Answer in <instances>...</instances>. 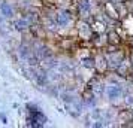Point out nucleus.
<instances>
[{"mask_svg": "<svg viewBox=\"0 0 133 128\" xmlns=\"http://www.w3.org/2000/svg\"><path fill=\"white\" fill-rule=\"evenodd\" d=\"M94 69L97 70L99 74H106L109 70V66H108V61H106V57L103 55V52L99 49V52L94 55Z\"/></svg>", "mask_w": 133, "mask_h": 128, "instance_id": "20e7f679", "label": "nucleus"}, {"mask_svg": "<svg viewBox=\"0 0 133 128\" xmlns=\"http://www.w3.org/2000/svg\"><path fill=\"white\" fill-rule=\"evenodd\" d=\"M106 45H109V46H121L123 45V37H121L120 31L115 30V28H112V30H106Z\"/></svg>", "mask_w": 133, "mask_h": 128, "instance_id": "39448f33", "label": "nucleus"}, {"mask_svg": "<svg viewBox=\"0 0 133 128\" xmlns=\"http://www.w3.org/2000/svg\"><path fill=\"white\" fill-rule=\"evenodd\" d=\"M91 28H93V31L97 33V34H105L106 30H108V28H106V25L103 24L100 19H96V18L93 19V22H91Z\"/></svg>", "mask_w": 133, "mask_h": 128, "instance_id": "0eeeda50", "label": "nucleus"}, {"mask_svg": "<svg viewBox=\"0 0 133 128\" xmlns=\"http://www.w3.org/2000/svg\"><path fill=\"white\" fill-rule=\"evenodd\" d=\"M102 9H103V12H105V15H106L109 19H112V21H115V22H118V21L121 19L120 12H118V7H117V3H114L112 0L105 2Z\"/></svg>", "mask_w": 133, "mask_h": 128, "instance_id": "7ed1b4c3", "label": "nucleus"}, {"mask_svg": "<svg viewBox=\"0 0 133 128\" xmlns=\"http://www.w3.org/2000/svg\"><path fill=\"white\" fill-rule=\"evenodd\" d=\"M73 2H75V0H73Z\"/></svg>", "mask_w": 133, "mask_h": 128, "instance_id": "1a4fd4ad", "label": "nucleus"}, {"mask_svg": "<svg viewBox=\"0 0 133 128\" xmlns=\"http://www.w3.org/2000/svg\"><path fill=\"white\" fill-rule=\"evenodd\" d=\"M118 121L121 125H129V122H133V112L132 110H121L118 113Z\"/></svg>", "mask_w": 133, "mask_h": 128, "instance_id": "423d86ee", "label": "nucleus"}, {"mask_svg": "<svg viewBox=\"0 0 133 128\" xmlns=\"http://www.w3.org/2000/svg\"><path fill=\"white\" fill-rule=\"evenodd\" d=\"M29 33L31 34L33 39H37V40H46V37H48V30L43 27L42 22H33V24H30Z\"/></svg>", "mask_w": 133, "mask_h": 128, "instance_id": "f03ea898", "label": "nucleus"}, {"mask_svg": "<svg viewBox=\"0 0 133 128\" xmlns=\"http://www.w3.org/2000/svg\"><path fill=\"white\" fill-rule=\"evenodd\" d=\"M94 31L91 28V24L87 22L85 19H79L76 22V37L79 40H91Z\"/></svg>", "mask_w": 133, "mask_h": 128, "instance_id": "f257e3e1", "label": "nucleus"}, {"mask_svg": "<svg viewBox=\"0 0 133 128\" xmlns=\"http://www.w3.org/2000/svg\"><path fill=\"white\" fill-rule=\"evenodd\" d=\"M130 80H132V84H133V73H132V76H130Z\"/></svg>", "mask_w": 133, "mask_h": 128, "instance_id": "6e6552de", "label": "nucleus"}]
</instances>
